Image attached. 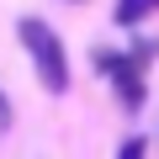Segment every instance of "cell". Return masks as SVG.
Returning <instances> with one entry per match:
<instances>
[{
	"label": "cell",
	"mask_w": 159,
	"mask_h": 159,
	"mask_svg": "<svg viewBox=\"0 0 159 159\" xmlns=\"http://www.w3.org/2000/svg\"><path fill=\"white\" fill-rule=\"evenodd\" d=\"M16 37H21V48L32 53V64H37L43 90L64 96V90H69V53H64L58 32H53L48 21H37V16H21V21H16Z\"/></svg>",
	"instance_id": "obj_1"
},
{
	"label": "cell",
	"mask_w": 159,
	"mask_h": 159,
	"mask_svg": "<svg viewBox=\"0 0 159 159\" xmlns=\"http://www.w3.org/2000/svg\"><path fill=\"white\" fill-rule=\"evenodd\" d=\"M148 6H154V0H117V11H111V21H117V27H138Z\"/></svg>",
	"instance_id": "obj_2"
},
{
	"label": "cell",
	"mask_w": 159,
	"mask_h": 159,
	"mask_svg": "<svg viewBox=\"0 0 159 159\" xmlns=\"http://www.w3.org/2000/svg\"><path fill=\"white\" fill-rule=\"evenodd\" d=\"M143 154H148V143H143V138H127V143L117 148V159H143Z\"/></svg>",
	"instance_id": "obj_3"
},
{
	"label": "cell",
	"mask_w": 159,
	"mask_h": 159,
	"mask_svg": "<svg viewBox=\"0 0 159 159\" xmlns=\"http://www.w3.org/2000/svg\"><path fill=\"white\" fill-rule=\"evenodd\" d=\"M11 127V101H6V90H0V133Z\"/></svg>",
	"instance_id": "obj_4"
},
{
	"label": "cell",
	"mask_w": 159,
	"mask_h": 159,
	"mask_svg": "<svg viewBox=\"0 0 159 159\" xmlns=\"http://www.w3.org/2000/svg\"><path fill=\"white\" fill-rule=\"evenodd\" d=\"M154 6H159V0H154Z\"/></svg>",
	"instance_id": "obj_5"
}]
</instances>
